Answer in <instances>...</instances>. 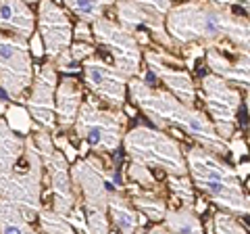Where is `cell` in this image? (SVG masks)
<instances>
[{
	"label": "cell",
	"mask_w": 250,
	"mask_h": 234,
	"mask_svg": "<svg viewBox=\"0 0 250 234\" xmlns=\"http://www.w3.org/2000/svg\"><path fill=\"white\" fill-rule=\"evenodd\" d=\"M165 25L175 48L205 46L250 52V19L244 13H236L233 2L173 4Z\"/></svg>",
	"instance_id": "6da1fadb"
},
{
	"label": "cell",
	"mask_w": 250,
	"mask_h": 234,
	"mask_svg": "<svg viewBox=\"0 0 250 234\" xmlns=\"http://www.w3.org/2000/svg\"><path fill=\"white\" fill-rule=\"evenodd\" d=\"M127 94L131 103L150 119V123H154L156 130H173L179 136L192 140L219 157L228 155L229 142L219 138L210 119L196 107L184 105L171 92L165 88H154L144 77H134L127 82Z\"/></svg>",
	"instance_id": "7a4b0ae2"
},
{
	"label": "cell",
	"mask_w": 250,
	"mask_h": 234,
	"mask_svg": "<svg viewBox=\"0 0 250 234\" xmlns=\"http://www.w3.org/2000/svg\"><path fill=\"white\" fill-rule=\"evenodd\" d=\"M188 176L200 192L231 215H250V194L242 186L238 171L219 155L192 144L184 151Z\"/></svg>",
	"instance_id": "3957f363"
},
{
	"label": "cell",
	"mask_w": 250,
	"mask_h": 234,
	"mask_svg": "<svg viewBox=\"0 0 250 234\" xmlns=\"http://www.w3.org/2000/svg\"><path fill=\"white\" fill-rule=\"evenodd\" d=\"M123 149L131 163L165 171L167 176H188V163L182 144L167 132L148 126H136L125 132Z\"/></svg>",
	"instance_id": "277c9868"
},
{
	"label": "cell",
	"mask_w": 250,
	"mask_h": 234,
	"mask_svg": "<svg viewBox=\"0 0 250 234\" xmlns=\"http://www.w3.org/2000/svg\"><path fill=\"white\" fill-rule=\"evenodd\" d=\"M125 126H127V117L123 111L103 109L98 98L90 96L88 100H83L73 132L75 138L82 140L96 155H111L119 151V146L123 144Z\"/></svg>",
	"instance_id": "5b68a950"
},
{
	"label": "cell",
	"mask_w": 250,
	"mask_h": 234,
	"mask_svg": "<svg viewBox=\"0 0 250 234\" xmlns=\"http://www.w3.org/2000/svg\"><path fill=\"white\" fill-rule=\"evenodd\" d=\"M25 167L15 169L9 176L0 178V199H6L31 222L44 209L42 205V159L34 138H25Z\"/></svg>",
	"instance_id": "8992f818"
},
{
	"label": "cell",
	"mask_w": 250,
	"mask_h": 234,
	"mask_svg": "<svg viewBox=\"0 0 250 234\" xmlns=\"http://www.w3.org/2000/svg\"><path fill=\"white\" fill-rule=\"evenodd\" d=\"M71 180L83 211H108V194L123 188V184L117 180V171L111 165L106 167L98 155H88L75 161L71 167Z\"/></svg>",
	"instance_id": "52a82bcc"
},
{
	"label": "cell",
	"mask_w": 250,
	"mask_h": 234,
	"mask_svg": "<svg viewBox=\"0 0 250 234\" xmlns=\"http://www.w3.org/2000/svg\"><path fill=\"white\" fill-rule=\"evenodd\" d=\"M31 138H34V144L38 153H40L42 167L46 171V176H48V186L52 194V211L69 217V213L75 209V205H80V199H77V192L73 188L69 161L54 146L50 132L40 130L36 126V132Z\"/></svg>",
	"instance_id": "ba28073f"
},
{
	"label": "cell",
	"mask_w": 250,
	"mask_h": 234,
	"mask_svg": "<svg viewBox=\"0 0 250 234\" xmlns=\"http://www.w3.org/2000/svg\"><path fill=\"white\" fill-rule=\"evenodd\" d=\"M115 21L129 29L131 34L140 36L142 32L150 34L152 40L167 50H175L173 40L167 34L165 19L169 11L173 9L171 2L165 0H123V2H115Z\"/></svg>",
	"instance_id": "9c48e42d"
},
{
	"label": "cell",
	"mask_w": 250,
	"mask_h": 234,
	"mask_svg": "<svg viewBox=\"0 0 250 234\" xmlns=\"http://www.w3.org/2000/svg\"><path fill=\"white\" fill-rule=\"evenodd\" d=\"M34 57L29 44L0 32V90L11 100L23 103L25 90L34 84Z\"/></svg>",
	"instance_id": "30bf717a"
},
{
	"label": "cell",
	"mask_w": 250,
	"mask_h": 234,
	"mask_svg": "<svg viewBox=\"0 0 250 234\" xmlns=\"http://www.w3.org/2000/svg\"><path fill=\"white\" fill-rule=\"evenodd\" d=\"M92 34H94V40H98L111 52L113 67L117 71H121L127 80L140 77L144 48L136 34H131L129 29H125L111 17H103L100 21L94 23Z\"/></svg>",
	"instance_id": "8fae6325"
},
{
	"label": "cell",
	"mask_w": 250,
	"mask_h": 234,
	"mask_svg": "<svg viewBox=\"0 0 250 234\" xmlns=\"http://www.w3.org/2000/svg\"><path fill=\"white\" fill-rule=\"evenodd\" d=\"M200 90L215 132L219 134V138L229 142L236 136L238 111L242 107V92L236 86H231L229 82H225L213 73H208L200 80Z\"/></svg>",
	"instance_id": "7c38bea8"
},
{
	"label": "cell",
	"mask_w": 250,
	"mask_h": 234,
	"mask_svg": "<svg viewBox=\"0 0 250 234\" xmlns=\"http://www.w3.org/2000/svg\"><path fill=\"white\" fill-rule=\"evenodd\" d=\"M144 63L156 80L165 84V90L171 92L184 105L194 107L196 103V86L190 71H186V61L167 50L144 48Z\"/></svg>",
	"instance_id": "4fadbf2b"
},
{
	"label": "cell",
	"mask_w": 250,
	"mask_h": 234,
	"mask_svg": "<svg viewBox=\"0 0 250 234\" xmlns=\"http://www.w3.org/2000/svg\"><path fill=\"white\" fill-rule=\"evenodd\" d=\"M57 86H59V71L54 63H44L36 69L34 84H31L29 96L23 100L27 107L29 117L40 130L52 132L57 130Z\"/></svg>",
	"instance_id": "5bb4252c"
},
{
	"label": "cell",
	"mask_w": 250,
	"mask_h": 234,
	"mask_svg": "<svg viewBox=\"0 0 250 234\" xmlns=\"http://www.w3.org/2000/svg\"><path fill=\"white\" fill-rule=\"evenodd\" d=\"M82 71H83V82L94 94V98L108 105V109L123 111L125 96H127V82H129L127 77L121 71H117L104 59L96 57V54L90 57L88 61H83Z\"/></svg>",
	"instance_id": "9a60e30c"
},
{
	"label": "cell",
	"mask_w": 250,
	"mask_h": 234,
	"mask_svg": "<svg viewBox=\"0 0 250 234\" xmlns=\"http://www.w3.org/2000/svg\"><path fill=\"white\" fill-rule=\"evenodd\" d=\"M38 36L42 38L44 52L50 61L73 44V23L65 6L50 0L38 4Z\"/></svg>",
	"instance_id": "2e32d148"
},
{
	"label": "cell",
	"mask_w": 250,
	"mask_h": 234,
	"mask_svg": "<svg viewBox=\"0 0 250 234\" xmlns=\"http://www.w3.org/2000/svg\"><path fill=\"white\" fill-rule=\"evenodd\" d=\"M231 54L217 50V48H207V65L210 73L221 77L225 82L240 84L242 88H250V52L233 50L229 48Z\"/></svg>",
	"instance_id": "e0dca14e"
},
{
	"label": "cell",
	"mask_w": 250,
	"mask_h": 234,
	"mask_svg": "<svg viewBox=\"0 0 250 234\" xmlns=\"http://www.w3.org/2000/svg\"><path fill=\"white\" fill-rule=\"evenodd\" d=\"M38 17L27 2L19 0H2L0 2V32L19 40L29 42L36 36Z\"/></svg>",
	"instance_id": "ac0fdd59"
},
{
	"label": "cell",
	"mask_w": 250,
	"mask_h": 234,
	"mask_svg": "<svg viewBox=\"0 0 250 234\" xmlns=\"http://www.w3.org/2000/svg\"><path fill=\"white\" fill-rule=\"evenodd\" d=\"M57 128L69 130L75 126V119L80 115V109L83 105V92L80 82L71 75H65L57 86Z\"/></svg>",
	"instance_id": "d6986e66"
},
{
	"label": "cell",
	"mask_w": 250,
	"mask_h": 234,
	"mask_svg": "<svg viewBox=\"0 0 250 234\" xmlns=\"http://www.w3.org/2000/svg\"><path fill=\"white\" fill-rule=\"evenodd\" d=\"M108 217L119 234H140V228L146 224V217L134 209L123 188L108 194Z\"/></svg>",
	"instance_id": "ffe728a7"
},
{
	"label": "cell",
	"mask_w": 250,
	"mask_h": 234,
	"mask_svg": "<svg viewBox=\"0 0 250 234\" xmlns=\"http://www.w3.org/2000/svg\"><path fill=\"white\" fill-rule=\"evenodd\" d=\"M123 190L140 215H144L146 220H152V222L165 220L169 205H167V197L163 190H146L131 182L123 184Z\"/></svg>",
	"instance_id": "44dd1931"
},
{
	"label": "cell",
	"mask_w": 250,
	"mask_h": 234,
	"mask_svg": "<svg viewBox=\"0 0 250 234\" xmlns=\"http://www.w3.org/2000/svg\"><path fill=\"white\" fill-rule=\"evenodd\" d=\"M23 155H25V138L17 134L4 117H0V178L17 169Z\"/></svg>",
	"instance_id": "7402d4cb"
},
{
	"label": "cell",
	"mask_w": 250,
	"mask_h": 234,
	"mask_svg": "<svg viewBox=\"0 0 250 234\" xmlns=\"http://www.w3.org/2000/svg\"><path fill=\"white\" fill-rule=\"evenodd\" d=\"M163 222L171 234H207L194 207H169Z\"/></svg>",
	"instance_id": "603a6c76"
},
{
	"label": "cell",
	"mask_w": 250,
	"mask_h": 234,
	"mask_svg": "<svg viewBox=\"0 0 250 234\" xmlns=\"http://www.w3.org/2000/svg\"><path fill=\"white\" fill-rule=\"evenodd\" d=\"M0 234H40L19 207L0 199Z\"/></svg>",
	"instance_id": "cb8c5ba5"
},
{
	"label": "cell",
	"mask_w": 250,
	"mask_h": 234,
	"mask_svg": "<svg viewBox=\"0 0 250 234\" xmlns=\"http://www.w3.org/2000/svg\"><path fill=\"white\" fill-rule=\"evenodd\" d=\"M65 9L73 13L82 23L94 25L96 21L104 17L108 9H113V2H100V0H65Z\"/></svg>",
	"instance_id": "d4e9b609"
},
{
	"label": "cell",
	"mask_w": 250,
	"mask_h": 234,
	"mask_svg": "<svg viewBox=\"0 0 250 234\" xmlns=\"http://www.w3.org/2000/svg\"><path fill=\"white\" fill-rule=\"evenodd\" d=\"M38 222H40V230L44 234H77L67 217L52 211V207H44L38 213Z\"/></svg>",
	"instance_id": "484cf974"
},
{
	"label": "cell",
	"mask_w": 250,
	"mask_h": 234,
	"mask_svg": "<svg viewBox=\"0 0 250 234\" xmlns=\"http://www.w3.org/2000/svg\"><path fill=\"white\" fill-rule=\"evenodd\" d=\"M167 186L171 194L182 203L184 207H194V184L190 180V176H167Z\"/></svg>",
	"instance_id": "4316f807"
},
{
	"label": "cell",
	"mask_w": 250,
	"mask_h": 234,
	"mask_svg": "<svg viewBox=\"0 0 250 234\" xmlns=\"http://www.w3.org/2000/svg\"><path fill=\"white\" fill-rule=\"evenodd\" d=\"M125 176H127V182L140 186V188H146V190H163V186L156 182V178L152 176V171L144 167V165H138V163H129L127 169H125Z\"/></svg>",
	"instance_id": "83f0119b"
},
{
	"label": "cell",
	"mask_w": 250,
	"mask_h": 234,
	"mask_svg": "<svg viewBox=\"0 0 250 234\" xmlns=\"http://www.w3.org/2000/svg\"><path fill=\"white\" fill-rule=\"evenodd\" d=\"M213 234H248V232L236 215L217 211L213 215Z\"/></svg>",
	"instance_id": "f1b7e54d"
},
{
	"label": "cell",
	"mask_w": 250,
	"mask_h": 234,
	"mask_svg": "<svg viewBox=\"0 0 250 234\" xmlns=\"http://www.w3.org/2000/svg\"><path fill=\"white\" fill-rule=\"evenodd\" d=\"M50 63H54V69H57V71H61V73H67L69 77H71V73H77L80 71V63H77V61L71 57V52H69V48L65 50V52H61L57 59L54 61H50Z\"/></svg>",
	"instance_id": "f546056e"
},
{
	"label": "cell",
	"mask_w": 250,
	"mask_h": 234,
	"mask_svg": "<svg viewBox=\"0 0 250 234\" xmlns=\"http://www.w3.org/2000/svg\"><path fill=\"white\" fill-rule=\"evenodd\" d=\"M52 140H54V146H57L62 155H65V159L69 161V165L75 163L77 153H80V151H75V146L71 144V140H69L67 136H52Z\"/></svg>",
	"instance_id": "4dcf8cb0"
},
{
	"label": "cell",
	"mask_w": 250,
	"mask_h": 234,
	"mask_svg": "<svg viewBox=\"0 0 250 234\" xmlns=\"http://www.w3.org/2000/svg\"><path fill=\"white\" fill-rule=\"evenodd\" d=\"M69 52H71V57L77 61V63L83 65V61H88L90 57H94V44L73 42L71 46H69Z\"/></svg>",
	"instance_id": "1f68e13d"
},
{
	"label": "cell",
	"mask_w": 250,
	"mask_h": 234,
	"mask_svg": "<svg viewBox=\"0 0 250 234\" xmlns=\"http://www.w3.org/2000/svg\"><path fill=\"white\" fill-rule=\"evenodd\" d=\"M73 40H75V42H83V44H92V40H94L92 25L77 21V23H75V27H73Z\"/></svg>",
	"instance_id": "d6a6232c"
},
{
	"label": "cell",
	"mask_w": 250,
	"mask_h": 234,
	"mask_svg": "<svg viewBox=\"0 0 250 234\" xmlns=\"http://www.w3.org/2000/svg\"><path fill=\"white\" fill-rule=\"evenodd\" d=\"M29 44V52H31V57H38V59H42L44 57V44H42V38L40 36H31V40L27 42Z\"/></svg>",
	"instance_id": "836d02e7"
},
{
	"label": "cell",
	"mask_w": 250,
	"mask_h": 234,
	"mask_svg": "<svg viewBox=\"0 0 250 234\" xmlns=\"http://www.w3.org/2000/svg\"><path fill=\"white\" fill-rule=\"evenodd\" d=\"M229 151H233L236 159H240V153H242V155L248 153V146H246V142H244L242 138H236V136H233V138L229 140Z\"/></svg>",
	"instance_id": "e575fe53"
},
{
	"label": "cell",
	"mask_w": 250,
	"mask_h": 234,
	"mask_svg": "<svg viewBox=\"0 0 250 234\" xmlns=\"http://www.w3.org/2000/svg\"><path fill=\"white\" fill-rule=\"evenodd\" d=\"M146 234H171V232L167 230V226H165V224H156V226H152V228L148 230Z\"/></svg>",
	"instance_id": "d590c367"
},
{
	"label": "cell",
	"mask_w": 250,
	"mask_h": 234,
	"mask_svg": "<svg viewBox=\"0 0 250 234\" xmlns=\"http://www.w3.org/2000/svg\"><path fill=\"white\" fill-rule=\"evenodd\" d=\"M236 9H240V11L244 13L246 17L250 19V2H242V4H236Z\"/></svg>",
	"instance_id": "8d00e7d4"
},
{
	"label": "cell",
	"mask_w": 250,
	"mask_h": 234,
	"mask_svg": "<svg viewBox=\"0 0 250 234\" xmlns=\"http://www.w3.org/2000/svg\"><path fill=\"white\" fill-rule=\"evenodd\" d=\"M246 90V100H244V103H246V109H248V117H250V88H244Z\"/></svg>",
	"instance_id": "74e56055"
}]
</instances>
